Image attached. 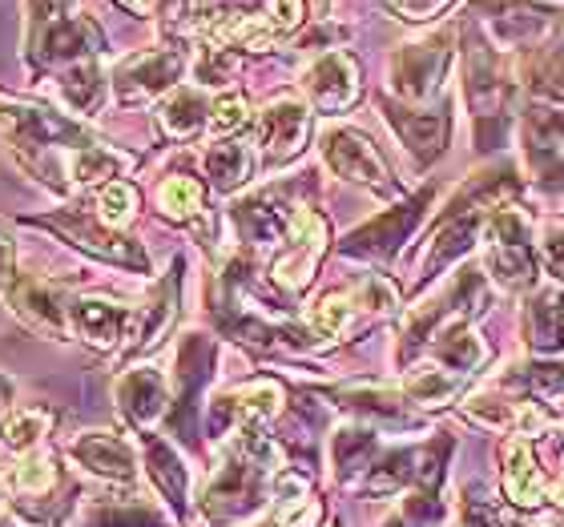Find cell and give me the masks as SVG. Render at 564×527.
<instances>
[{
  "instance_id": "19",
  "label": "cell",
  "mask_w": 564,
  "mask_h": 527,
  "mask_svg": "<svg viewBox=\"0 0 564 527\" xmlns=\"http://www.w3.org/2000/svg\"><path fill=\"white\" fill-rule=\"evenodd\" d=\"M524 334L529 347L536 351H556L564 339V294L561 290H541L529 298L524 310Z\"/></svg>"
},
{
  "instance_id": "35",
  "label": "cell",
  "mask_w": 564,
  "mask_h": 527,
  "mask_svg": "<svg viewBox=\"0 0 564 527\" xmlns=\"http://www.w3.org/2000/svg\"><path fill=\"white\" fill-rule=\"evenodd\" d=\"M541 262L549 278L564 282V222H549L541 230Z\"/></svg>"
},
{
  "instance_id": "9",
  "label": "cell",
  "mask_w": 564,
  "mask_h": 527,
  "mask_svg": "<svg viewBox=\"0 0 564 527\" xmlns=\"http://www.w3.org/2000/svg\"><path fill=\"white\" fill-rule=\"evenodd\" d=\"M306 133H311V106L299 97L282 94L267 101L259 113V145L267 162H291L303 150Z\"/></svg>"
},
{
  "instance_id": "27",
  "label": "cell",
  "mask_w": 564,
  "mask_h": 527,
  "mask_svg": "<svg viewBox=\"0 0 564 527\" xmlns=\"http://www.w3.org/2000/svg\"><path fill=\"white\" fill-rule=\"evenodd\" d=\"M226 403H230V415L242 422L271 419L274 410L282 407V387L279 383H250V387L226 395Z\"/></svg>"
},
{
  "instance_id": "29",
  "label": "cell",
  "mask_w": 564,
  "mask_h": 527,
  "mask_svg": "<svg viewBox=\"0 0 564 527\" xmlns=\"http://www.w3.org/2000/svg\"><path fill=\"white\" fill-rule=\"evenodd\" d=\"M133 210H138V194H133L126 182H106V186L97 189V218H101L109 230L130 226Z\"/></svg>"
},
{
  "instance_id": "31",
  "label": "cell",
  "mask_w": 564,
  "mask_h": 527,
  "mask_svg": "<svg viewBox=\"0 0 564 527\" xmlns=\"http://www.w3.org/2000/svg\"><path fill=\"white\" fill-rule=\"evenodd\" d=\"M53 483H57V468H53V459L48 455H24L21 468H17V487L29 495H41V492H53Z\"/></svg>"
},
{
  "instance_id": "45",
  "label": "cell",
  "mask_w": 564,
  "mask_h": 527,
  "mask_svg": "<svg viewBox=\"0 0 564 527\" xmlns=\"http://www.w3.org/2000/svg\"><path fill=\"white\" fill-rule=\"evenodd\" d=\"M0 527H4V524H0Z\"/></svg>"
},
{
  "instance_id": "20",
  "label": "cell",
  "mask_w": 564,
  "mask_h": 527,
  "mask_svg": "<svg viewBox=\"0 0 564 527\" xmlns=\"http://www.w3.org/2000/svg\"><path fill=\"white\" fill-rule=\"evenodd\" d=\"M202 165H206L210 186L223 189V194H230V189H238L250 177L254 157H250V150L242 145V141H214L210 150L202 153Z\"/></svg>"
},
{
  "instance_id": "13",
  "label": "cell",
  "mask_w": 564,
  "mask_h": 527,
  "mask_svg": "<svg viewBox=\"0 0 564 527\" xmlns=\"http://www.w3.org/2000/svg\"><path fill=\"white\" fill-rule=\"evenodd\" d=\"M69 459L77 463V468L89 471V475H97V480H113V483L133 480V471H138L133 447L109 431L77 435V439L69 443Z\"/></svg>"
},
{
  "instance_id": "12",
  "label": "cell",
  "mask_w": 564,
  "mask_h": 527,
  "mask_svg": "<svg viewBox=\"0 0 564 527\" xmlns=\"http://www.w3.org/2000/svg\"><path fill=\"white\" fill-rule=\"evenodd\" d=\"M101 48V33H97L94 21L85 17H48L41 21V36H36V53L45 65L53 61H65V65H82V61H94V53Z\"/></svg>"
},
{
  "instance_id": "11",
  "label": "cell",
  "mask_w": 564,
  "mask_h": 527,
  "mask_svg": "<svg viewBox=\"0 0 564 527\" xmlns=\"http://www.w3.org/2000/svg\"><path fill=\"white\" fill-rule=\"evenodd\" d=\"M133 310L130 306L113 303V298H94V294H85V298H73L69 303V327L82 334L89 347L97 351H113L133 327Z\"/></svg>"
},
{
  "instance_id": "30",
  "label": "cell",
  "mask_w": 564,
  "mask_h": 527,
  "mask_svg": "<svg viewBox=\"0 0 564 527\" xmlns=\"http://www.w3.org/2000/svg\"><path fill=\"white\" fill-rule=\"evenodd\" d=\"M351 310H355L351 298H343V294H323V298L311 306V330H315L318 339H335V334L347 330Z\"/></svg>"
},
{
  "instance_id": "5",
  "label": "cell",
  "mask_w": 564,
  "mask_h": 527,
  "mask_svg": "<svg viewBox=\"0 0 564 527\" xmlns=\"http://www.w3.org/2000/svg\"><path fill=\"white\" fill-rule=\"evenodd\" d=\"M318 153H323V162L335 177L343 182H355V186H367L376 189V194H388L391 189V174L383 157L376 153L371 138L351 125H327V130L318 133Z\"/></svg>"
},
{
  "instance_id": "38",
  "label": "cell",
  "mask_w": 564,
  "mask_h": 527,
  "mask_svg": "<svg viewBox=\"0 0 564 527\" xmlns=\"http://www.w3.org/2000/svg\"><path fill=\"white\" fill-rule=\"evenodd\" d=\"M12 274V242H9V234L0 230V278H9Z\"/></svg>"
},
{
  "instance_id": "14",
  "label": "cell",
  "mask_w": 564,
  "mask_h": 527,
  "mask_svg": "<svg viewBox=\"0 0 564 527\" xmlns=\"http://www.w3.org/2000/svg\"><path fill=\"white\" fill-rule=\"evenodd\" d=\"M45 226H53V230H61L65 238H73L77 246L97 254V259L118 262V266H133V270L150 266V259H145V250H141L138 242H130V238H121V234H109V226L97 230V226L85 222L82 213H53V218H45Z\"/></svg>"
},
{
  "instance_id": "36",
  "label": "cell",
  "mask_w": 564,
  "mask_h": 527,
  "mask_svg": "<svg viewBox=\"0 0 564 527\" xmlns=\"http://www.w3.org/2000/svg\"><path fill=\"white\" fill-rule=\"evenodd\" d=\"M267 21L274 33H294L306 21V0H267Z\"/></svg>"
},
{
  "instance_id": "1",
  "label": "cell",
  "mask_w": 564,
  "mask_h": 527,
  "mask_svg": "<svg viewBox=\"0 0 564 527\" xmlns=\"http://www.w3.org/2000/svg\"><path fill=\"white\" fill-rule=\"evenodd\" d=\"M512 97H517V77L508 69L505 53L471 21L464 29V101L476 118V150H492V130H505Z\"/></svg>"
},
{
  "instance_id": "34",
  "label": "cell",
  "mask_w": 564,
  "mask_h": 527,
  "mask_svg": "<svg viewBox=\"0 0 564 527\" xmlns=\"http://www.w3.org/2000/svg\"><path fill=\"white\" fill-rule=\"evenodd\" d=\"M355 306H364V310H371V315H388L391 306H395V290H391V282H383V278H364L359 282V290H355V298H351Z\"/></svg>"
},
{
  "instance_id": "37",
  "label": "cell",
  "mask_w": 564,
  "mask_h": 527,
  "mask_svg": "<svg viewBox=\"0 0 564 527\" xmlns=\"http://www.w3.org/2000/svg\"><path fill=\"white\" fill-rule=\"evenodd\" d=\"M447 4H452V0H388V9L395 12L400 21H412V24L432 21V17H440Z\"/></svg>"
},
{
  "instance_id": "18",
  "label": "cell",
  "mask_w": 564,
  "mask_h": 527,
  "mask_svg": "<svg viewBox=\"0 0 564 527\" xmlns=\"http://www.w3.org/2000/svg\"><path fill=\"white\" fill-rule=\"evenodd\" d=\"M158 121L170 138H194L202 125H210V101L202 89H189V85H177L170 89L158 109Z\"/></svg>"
},
{
  "instance_id": "24",
  "label": "cell",
  "mask_w": 564,
  "mask_h": 527,
  "mask_svg": "<svg viewBox=\"0 0 564 527\" xmlns=\"http://www.w3.org/2000/svg\"><path fill=\"white\" fill-rule=\"evenodd\" d=\"M153 198H158V210H162L170 222H194L202 213V186L186 174L162 177V186H158Z\"/></svg>"
},
{
  "instance_id": "28",
  "label": "cell",
  "mask_w": 564,
  "mask_h": 527,
  "mask_svg": "<svg viewBox=\"0 0 564 527\" xmlns=\"http://www.w3.org/2000/svg\"><path fill=\"white\" fill-rule=\"evenodd\" d=\"M145 451H150V475L158 480V487L165 492V499L182 504V499H186V471H182L177 455L165 443H158V439H150Z\"/></svg>"
},
{
  "instance_id": "41",
  "label": "cell",
  "mask_w": 564,
  "mask_h": 527,
  "mask_svg": "<svg viewBox=\"0 0 564 527\" xmlns=\"http://www.w3.org/2000/svg\"><path fill=\"white\" fill-rule=\"evenodd\" d=\"M4 395H9V383H4V378H0V407H4Z\"/></svg>"
},
{
  "instance_id": "39",
  "label": "cell",
  "mask_w": 564,
  "mask_h": 527,
  "mask_svg": "<svg viewBox=\"0 0 564 527\" xmlns=\"http://www.w3.org/2000/svg\"><path fill=\"white\" fill-rule=\"evenodd\" d=\"M65 4H69V0H41V9H45L41 21H48V17H65Z\"/></svg>"
},
{
  "instance_id": "10",
  "label": "cell",
  "mask_w": 564,
  "mask_h": 527,
  "mask_svg": "<svg viewBox=\"0 0 564 527\" xmlns=\"http://www.w3.org/2000/svg\"><path fill=\"white\" fill-rule=\"evenodd\" d=\"M427 198H432V194L423 189L420 198H412L395 213H383V218H376V222L359 226L355 234H347L343 250H347V254H364V259H395V250L403 246V238L412 234L415 222H420Z\"/></svg>"
},
{
  "instance_id": "3",
  "label": "cell",
  "mask_w": 564,
  "mask_h": 527,
  "mask_svg": "<svg viewBox=\"0 0 564 527\" xmlns=\"http://www.w3.org/2000/svg\"><path fill=\"white\" fill-rule=\"evenodd\" d=\"M484 254H488V274L505 290H529L536 282V250H532V226L517 210H496L488 218L484 234Z\"/></svg>"
},
{
  "instance_id": "25",
  "label": "cell",
  "mask_w": 564,
  "mask_h": 527,
  "mask_svg": "<svg viewBox=\"0 0 564 527\" xmlns=\"http://www.w3.org/2000/svg\"><path fill=\"white\" fill-rule=\"evenodd\" d=\"M505 487L517 504H541V471L532 463V451L524 443L508 447V471Z\"/></svg>"
},
{
  "instance_id": "21",
  "label": "cell",
  "mask_w": 564,
  "mask_h": 527,
  "mask_svg": "<svg viewBox=\"0 0 564 527\" xmlns=\"http://www.w3.org/2000/svg\"><path fill=\"white\" fill-rule=\"evenodd\" d=\"M130 157L118 150H106V145H89V150H73L69 162H65V174H69V186H97V182H113L121 169H130Z\"/></svg>"
},
{
  "instance_id": "42",
  "label": "cell",
  "mask_w": 564,
  "mask_h": 527,
  "mask_svg": "<svg viewBox=\"0 0 564 527\" xmlns=\"http://www.w3.org/2000/svg\"><path fill=\"white\" fill-rule=\"evenodd\" d=\"M4 495H9V480H4V475H0V499H4Z\"/></svg>"
},
{
  "instance_id": "16",
  "label": "cell",
  "mask_w": 564,
  "mask_h": 527,
  "mask_svg": "<svg viewBox=\"0 0 564 527\" xmlns=\"http://www.w3.org/2000/svg\"><path fill=\"white\" fill-rule=\"evenodd\" d=\"M12 306L17 315L29 322L41 334H53V339H65L69 334V298L61 286L53 282H21L12 290Z\"/></svg>"
},
{
  "instance_id": "22",
  "label": "cell",
  "mask_w": 564,
  "mask_h": 527,
  "mask_svg": "<svg viewBox=\"0 0 564 527\" xmlns=\"http://www.w3.org/2000/svg\"><path fill=\"white\" fill-rule=\"evenodd\" d=\"M61 97L73 113H97V106L106 101V73L97 69V61L69 65V73L61 77Z\"/></svg>"
},
{
  "instance_id": "2",
  "label": "cell",
  "mask_w": 564,
  "mask_h": 527,
  "mask_svg": "<svg viewBox=\"0 0 564 527\" xmlns=\"http://www.w3.org/2000/svg\"><path fill=\"white\" fill-rule=\"evenodd\" d=\"M452 41H456V33L440 29V33H427L415 45L395 48L388 65V81L395 89V97H403L408 106L432 101L440 94V85H444L447 65H452Z\"/></svg>"
},
{
  "instance_id": "15",
  "label": "cell",
  "mask_w": 564,
  "mask_h": 527,
  "mask_svg": "<svg viewBox=\"0 0 564 527\" xmlns=\"http://www.w3.org/2000/svg\"><path fill=\"white\" fill-rule=\"evenodd\" d=\"M383 118L388 125L395 130V138L403 141V150L412 153L415 162L427 165L435 162L447 145V113H415V109H403V106H391L383 101Z\"/></svg>"
},
{
  "instance_id": "4",
  "label": "cell",
  "mask_w": 564,
  "mask_h": 527,
  "mask_svg": "<svg viewBox=\"0 0 564 527\" xmlns=\"http://www.w3.org/2000/svg\"><path fill=\"white\" fill-rule=\"evenodd\" d=\"M0 133H9L17 141V150H45V145L89 150V145H97L77 121L61 118L45 106H33V101H17V97H0Z\"/></svg>"
},
{
  "instance_id": "32",
  "label": "cell",
  "mask_w": 564,
  "mask_h": 527,
  "mask_svg": "<svg viewBox=\"0 0 564 527\" xmlns=\"http://www.w3.org/2000/svg\"><path fill=\"white\" fill-rule=\"evenodd\" d=\"M247 121H250L247 97L223 94V97H218V101L210 106V130H214V133H235V130H242Z\"/></svg>"
},
{
  "instance_id": "43",
  "label": "cell",
  "mask_w": 564,
  "mask_h": 527,
  "mask_svg": "<svg viewBox=\"0 0 564 527\" xmlns=\"http://www.w3.org/2000/svg\"><path fill=\"white\" fill-rule=\"evenodd\" d=\"M556 495H561V504H564V483H561V492H556Z\"/></svg>"
},
{
  "instance_id": "6",
  "label": "cell",
  "mask_w": 564,
  "mask_h": 527,
  "mask_svg": "<svg viewBox=\"0 0 564 527\" xmlns=\"http://www.w3.org/2000/svg\"><path fill=\"white\" fill-rule=\"evenodd\" d=\"M327 250V222L318 218L315 210L299 206L286 226V238H282V254L274 262V282L286 286V290H303L311 274H315L318 259Z\"/></svg>"
},
{
  "instance_id": "26",
  "label": "cell",
  "mask_w": 564,
  "mask_h": 527,
  "mask_svg": "<svg viewBox=\"0 0 564 527\" xmlns=\"http://www.w3.org/2000/svg\"><path fill=\"white\" fill-rule=\"evenodd\" d=\"M435 359H444V363L456 366V371H476V366L484 363V342L476 339V330H471L468 322H456L452 330L440 334Z\"/></svg>"
},
{
  "instance_id": "23",
  "label": "cell",
  "mask_w": 564,
  "mask_h": 527,
  "mask_svg": "<svg viewBox=\"0 0 564 527\" xmlns=\"http://www.w3.org/2000/svg\"><path fill=\"white\" fill-rule=\"evenodd\" d=\"M45 435H48L45 410H9L0 419V447L12 451V455H33Z\"/></svg>"
},
{
  "instance_id": "17",
  "label": "cell",
  "mask_w": 564,
  "mask_h": 527,
  "mask_svg": "<svg viewBox=\"0 0 564 527\" xmlns=\"http://www.w3.org/2000/svg\"><path fill=\"white\" fill-rule=\"evenodd\" d=\"M118 407L133 422H153L165 410V378L153 366H133L118 378Z\"/></svg>"
},
{
  "instance_id": "40",
  "label": "cell",
  "mask_w": 564,
  "mask_h": 527,
  "mask_svg": "<svg viewBox=\"0 0 564 527\" xmlns=\"http://www.w3.org/2000/svg\"><path fill=\"white\" fill-rule=\"evenodd\" d=\"M121 9H130V12H150L153 9V0H118Z\"/></svg>"
},
{
  "instance_id": "7",
  "label": "cell",
  "mask_w": 564,
  "mask_h": 527,
  "mask_svg": "<svg viewBox=\"0 0 564 527\" xmlns=\"http://www.w3.org/2000/svg\"><path fill=\"white\" fill-rule=\"evenodd\" d=\"M303 94L323 113L351 109L355 97H359V65L351 61V53H343V48L318 53L303 69Z\"/></svg>"
},
{
  "instance_id": "33",
  "label": "cell",
  "mask_w": 564,
  "mask_h": 527,
  "mask_svg": "<svg viewBox=\"0 0 564 527\" xmlns=\"http://www.w3.org/2000/svg\"><path fill=\"white\" fill-rule=\"evenodd\" d=\"M459 387V378L452 375V371H435V366H427V371H420V375L412 378V398L415 403H444L452 391Z\"/></svg>"
},
{
  "instance_id": "44",
  "label": "cell",
  "mask_w": 564,
  "mask_h": 527,
  "mask_svg": "<svg viewBox=\"0 0 564 527\" xmlns=\"http://www.w3.org/2000/svg\"><path fill=\"white\" fill-rule=\"evenodd\" d=\"M544 4H549V0H544Z\"/></svg>"
},
{
  "instance_id": "8",
  "label": "cell",
  "mask_w": 564,
  "mask_h": 527,
  "mask_svg": "<svg viewBox=\"0 0 564 527\" xmlns=\"http://www.w3.org/2000/svg\"><path fill=\"white\" fill-rule=\"evenodd\" d=\"M186 73V57L174 53V48H150V53H138L113 73V89L126 106L133 101H150V97L170 94Z\"/></svg>"
}]
</instances>
